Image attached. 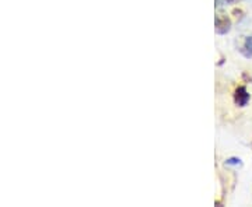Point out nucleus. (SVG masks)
<instances>
[{
    "instance_id": "nucleus-2",
    "label": "nucleus",
    "mask_w": 252,
    "mask_h": 207,
    "mask_svg": "<svg viewBox=\"0 0 252 207\" xmlns=\"http://www.w3.org/2000/svg\"><path fill=\"white\" fill-rule=\"evenodd\" d=\"M250 92L247 91V89L241 86V87H237L234 91V102L238 105V107H245L248 102H250Z\"/></svg>"
},
{
    "instance_id": "nucleus-4",
    "label": "nucleus",
    "mask_w": 252,
    "mask_h": 207,
    "mask_svg": "<svg viewBox=\"0 0 252 207\" xmlns=\"http://www.w3.org/2000/svg\"><path fill=\"white\" fill-rule=\"evenodd\" d=\"M225 165H228V167H241L243 161L240 158H237V157H231V158H228L225 161Z\"/></svg>"
},
{
    "instance_id": "nucleus-3",
    "label": "nucleus",
    "mask_w": 252,
    "mask_h": 207,
    "mask_svg": "<svg viewBox=\"0 0 252 207\" xmlns=\"http://www.w3.org/2000/svg\"><path fill=\"white\" fill-rule=\"evenodd\" d=\"M241 54L245 56V58H248V59H251L252 58V36H247L245 38V41H244L243 46H241Z\"/></svg>"
},
{
    "instance_id": "nucleus-5",
    "label": "nucleus",
    "mask_w": 252,
    "mask_h": 207,
    "mask_svg": "<svg viewBox=\"0 0 252 207\" xmlns=\"http://www.w3.org/2000/svg\"><path fill=\"white\" fill-rule=\"evenodd\" d=\"M234 0H216V6H224V4H228Z\"/></svg>"
},
{
    "instance_id": "nucleus-1",
    "label": "nucleus",
    "mask_w": 252,
    "mask_h": 207,
    "mask_svg": "<svg viewBox=\"0 0 252 207\" xmlns=\"http://www.w3.org/2000/svg\"><path fill=\"white\" fill-rule=\"evenodd\" d=\"M215 27H216V32L223 35V34H227L231 28V20L225 16H216L215 18Z\"/></svg>"
}]
</instances>
